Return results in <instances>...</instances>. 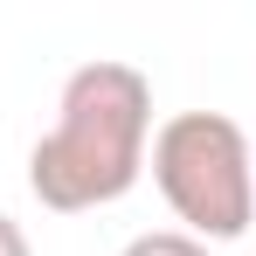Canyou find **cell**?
<instances>
[{"mask_svg": "<svg viewBox=\"0 0 256 256\" xmlns=\"http://www.w3.org/2000/svg\"><path fill=\"white\" fill-rule=\"evenodd\" d=\"M0 256H35V250H28V236H21V222H14V214H0Z\"/></svg>", "mask_w": 256, "mask_h": 256, "instance_id": "obj_4", "label": "cell"}, {"mask_svg": "<svg viewBox=\"0 0 256 256\" xmlns=\"http://www.w3.org/2000/svg\"><path fill=\"white\" fill-rule=\"evenodd\" d=\"M152 187L166 194L180 236L236 242L256 222V152L228 111H173L152 132Z\"/></svg>", "mask_w": 256, "mask_h": 256, "instance_id": "obj_2", "label": "cell"}, {"mask_svg": "<svg viewBox=\"0 0 256 256\" xmlns=\"http://www.w3.org/2000/svg\"><path fill=\"white\" fill-rule=\"evenodd\" d=\"M146 146H152V84L132 62H84L62 84L56 125L28 152V187L48 214L111 208L138 187Z\"/></svg>", "mask_w": 256, "mask_h": 256, "instance_id": "obj_1", "label": "cell"}, {"mask_svg": "<svg viewBox=\"0 0 256 256\" xmlns=\"http://www.w3.org/2000/svg\"><path fill=\"white\" fill-rule=\"evenodd\" d=\"M118 256H208V242H194V236H180V228H146V236H132Z\"/></svg>", "mask_w": 256, "mask_h": 256, "instance_id": "obj_3", "label": "cell"}]
</instances>
